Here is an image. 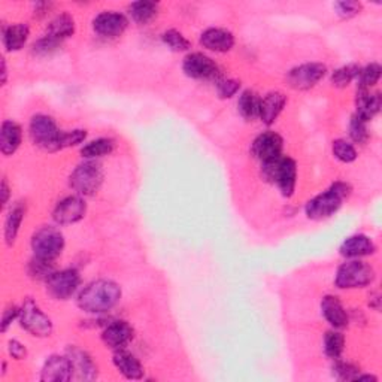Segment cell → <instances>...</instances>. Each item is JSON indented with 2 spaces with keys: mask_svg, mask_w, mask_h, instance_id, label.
Returning a JSON list of instances; mask_svg holds the SVG:
<instances>
[{
  "mask_svg": "<svg viewBox=\"0 0 382 382\" xmlns=\"http://www.w3.org/2000/svg\"><path fill=\"white\" fill-rule=\"evenodd\" d=\"M121 299V288L118 284L100 280L88 284L78 296V306L90 314H103L111 311Z\"/></svg>",
  "mask_w": 382,
  "mask_h": 382,
  "instance_id": "cell-1",
  "label": "cell"
},
{
  "mask_svg": "<svg viewBox=\"0 0 382 382\" xmlns=\"http://www.w3.org/2000/svg\"><path fill=\"white\" fill-rule=\"evenodd\" d=\"M351 194V186L338 181L326 193L315 196L306 205V215L311 220H324L338 213L347 197Z\"/></svg>",
  "mask_w": 382,
  "mask_h": 382,
  "instance_id": "cell-2",
  "label": "cell"
},
{
  "mask_svg": "<svg viewBox=\"0 0 382 382\" xmlns=\"http://www.w3.org/2000/svg\"><path fill=\"white\" fill-rule=\"evenodd\" d=\"M263 177L270 182H276L285 197H292L296 189L297 165L290 157H280L270 163L261 165Z\"/></svg>",
  "mask_w": 382,
  "mask_h": 382,
  "instance_id": "cell-3",
  "label": "cell"
},
{
  "mask_svg": "<svg viewBox=\"0 0 382 382\" xmlns=\"http://www.w3.org/2000/svg\"><path fill=\"white\" fill-rule=\"evenodd\" d=\"M30 136L39 148L49 153L60 150L61 130H59L56 121L48 115L39 114L32 118Z\"/></svg>",
  "mask_w": 382,
  "mask_h": 382,
  "instance_id": "cell-4",
  "label": "cell"
},
{
  "mask_svg": "<svg viewBox=\"0 0 382 382\" xmlns=\"http://www.w3.org/2000/svg\"><path fill=\"white\" fill-rule=\"evenodd\" d=\"M103 169L96 162H85L78 166L71 175V187L81 196L96 194L103 184Z\"/></svg>",
  "mask_w": 382,
  "mask_h": 382,
  "instance_id": "cell-5",
  "label": "cell"
},
{
  "mask_svg": "<svg viewBox=\"0 0 382 382\" xmlns=\"http://www.w3.org/2000/svg\"><path fill=\"white\" fill-rule=\"evenodd\" d=\"M375 280V270L367 263L360 260L347 261L338 269L336 285L339 288H362L372 284Z\"/></svg>",
  "mask_w": 382,
  "mask_h": 382,
  "instance_id": "cell-6",
  "label": "cell"
},
{
  "mask_svg": "<svg viewBox=\"0 0 382 382\" xmlns=\"http://www.w3.org/2000/svg\"><path fill=\"white\" fill-rule=\"evenodd\" d=\"M20 324L28 330L32 336L36 338H47L52 333V321L45 315L41 308H39L36 303L29 299L23 303L20 308Z\"/></svg>",
  "mask_w": 382,
  "mask_h": 382,
  "instance_id": "cell-7",
  "label": "cell"
},
{
  "mask_svg": "<svg viewBox=\"0 0 382 382\" xmlns=\"http://www.w3.org/2000/svg\"><path fill=\"white\" fill-rule=\"evenodd\" d=\"M32 248L35 257L52 261L63 253L64 238L56 227H42L33 236Z\"/></svg>",
  "mask_w": 382,
  "mask_h": 382,
  "instance_id": "cell-8",
  "label": "cell"
},
{
  "mask_svg": "<svg viewBox=\"0 0 382 382\" xmlns=\"http://www.w3.org/2000/svg\"><path fill=\"white\" fill-rule=\"evenodd\" d=\"M327 73V68L321 63H306L292 69L287 75V81L296 90H309L317 85Z\"/></svg>",
  "mask_w": 382,
  "mask_h": 382,
  "instance_id": "cell-9",
  "label": "cell"
},
{
  "mask_svg": "<svg viewBox=\"0 0 382 382\" xmlns=\"http://www.w3.org/2000/svg\"><path fill=\"white\" fill-rule=\"evenodd\" d=\"M282 148L284 141L278 133L265 131V133L258 135L254 139L251 145V153L261 165H266L282 157Z\"/></svg>",
  "mask_w": 382,
  "mask_h": 382,
  "instance_id": "cell-10",
  "label": "cell"
},
{
  "mask_svg": "<svg viewBox=\"0 0 382 382\" xmlns=\"http://www.w3.org/2000/svg\"><path fill=\"white\" fill-rule=\"evenodd\" d=\"M182 69L194 80H217L220 76L218 64L202 52H193L184 59Z\"/></svg>",
  "mask_w": 382,
  "mask_h": 382,
  "instance_id": "cell-11",
  "label": "cell"
},
{
  "mask_svg": "<svg viewBox=\"0 0 382 382\" xmlns=\"http://www.w3.org/2000/svg\"><path fill=\"white\" fill-rule=\"evenodd\" d=\"M80 273H78L75 269H64L60 272L52 273L48 281V292L52 297H56L59 300H66L80 287Z\"/></svg>",
  "mask_w": 382,
  "mask_h": 382,
  "instance_id": "cell-12",
  "label": "cell"
},
{
  "mask_svg": "<svg viewBox=\"0 0 382 382\" xmlns=\"http://www.w3.org/2000/svg\"><path fill=\"white\" fill-rule=\"evenodd\" d=\"M85 213L87 205L81 197L69 196L57 203L52 217H54L56 222L61 224V226H68V224L81 221L85 217Z\"/></svg>",
  "mask_w": 382,
  "mask_h": 382,
  "instance_id": "cell-13",
  "label": "cell"
},
{
  "mask_svg": "<svg viewBox=\"0 0 382 382\" xmlns=\"http://www.w3.org/2000/svg\"><path fill=\"white\" fill-rule=\"evenodd\" d=\"M129 25L127 18L120 12H102L93 21V29L96 33L105 37H118L121 36Z\"/></svg>",
  "mask_w": 382,
  "mask_h": 382,
  "instance_id": "cell-14",
  "label": "cell"
},
{
  "mask_svg": "<svg viewBox=\"0 0 382 382\" xmlns=\"http://www.w3.org/2000/svg\"><path fill=\"white\" fill-rule=\"evenodd\" d=\"M72 376H73L72 363L68 355H66V357H61V355H51L44 364L41 381L66 382V381H71Z\"/></svg>",
  "mask_w": 382,
  "mask_h": 382,
  "instance_id": "cell-15",
  "label": "cell"
},
{
  "mask_svg": "<svg viewBox=\"0 0 382 382\" xmlns=\"http://www.w3.org/2000/svg\"><path fill=\"white\" fill-rule=\"evenodd\" d=\"M105 345L118 351L124 350L131 340H133V328L126 321H115L107 326L102 335Z\"/></svg>",
  "mask_w": 382,
  "mask_h": 382,
  "instance_id": "cell-16",
  "label": "cell"
},
{
  "mask_svg": "<svg viewBox=\"0 0 382 382\" xmlns=\"http://www.w3.org/2000/svg\"><path fill=\"white\" fill-rule=\"evenodd\" d=\"M68 357L72 363V378L93 381L97 376V367L85 351L72 347L68 350Z\"/></svg>",
  "mask_w": 382,
  "mask_h": 382,
  "instance_id": "cell-17",
  "label": "cell"
},
{
  "mask_svg": "<svg viewBox=\"0 0 382 382\" xmlns=\"http://www.w3.org/2000/svg\"><path fill=\"white\" fill-rule=\"evenodd\" d=\"M285 103H287V97L282 93H280V91H272V93L266 95L260 100L258 118L268 126L273 124L276 120H278L280 114L284 111Z\"/></svg>",
  "mask_w": 382,
  "mask_h": 382,
  "instance_id": "cell-18",
  "label": "cell"
},
{
  "mask_svg": "<svg viewBox=\"0 0 382 382\" xmlns=\"http://www.w3.org/2000/svg\"><path fill=\"white\" fill-rule=\"evenodd\" d=\"M201 44L209 51L227 52L234 45V36L226 29L210 28L202 33Z\"/></svg>",
  "mask_w": 382,
  "mask_h": 382,
  "instance_id": "cell-19",
  "label": "cell"
},
{
  "mask_svg": "<svg viewBox=\"0 0 382 382\" xmlns=\"http://www.w3.org/2000/svg\"><path fill=\"white\" fill-rule=\"evenodd\" d=\"M376 251L374 241L366 234H354L340 246V254L348 258H359L371 256Z\"/></svg>",
  "mask_w": 382,
  "mask_h": 382,
  "instance_id": "cell-20",
  "label": "cell"
},
{
  "mask_svg": "<svg viewBox=\"0 0 382 382\" xmlns=\"http://www.w3.org/2000/svg\"><path fill=\"white\" fill-rule=\"evenodd\" d=\"M115 367L127 379H141L143 376V367L133 354L126 350H118L112 359Z\"/></svg>",
  "mask_w": 382,
  "mask_h": 382,
  "instance_id": "cell-21",
  "label": "cell"
},
{
  "mask_svg": "<svg viewBox=\"0 0 382 382\" xmlns=\"http://www.w3.org/2000/svg\"><path fill=\"white\" fill-rule=\"evenodd\" d=\"M355 105H357V114L355 115L360 117L364 121H371L379 112L382 99L379 93H371V90H359Z\"/></svg>",
  "mask_w": 382,
  "mask_h": 382,
  "instance_id": "cell-22",
  "label": "cell"
},
{
  "mask_svg": "<svg viewBox=\"0 0 382 382\" xmlns=\"http://www.w3.org/2000/svg\"><path fill=\"white\" fill-rule=\"evenodd\" d=\"M321 309L326 320L335 328H344L348 326V314L336 296H326L321 302Z\"/></svg>",
  "mask_w": 382,
  "mask_h": 382,
  "instance_id": "cell-23",
  "label": "cell"
},
{
  "mask_svg": "<svg viewBox=\"0 0 382 382\" xmlns=\"http://www.w3.org/2000/svg\"><path fill=\"white\" fill-rule=\"evenodd\" d=\"M21 127L16 121H5L0 130V151L5 155L14 154L21 143Z\"/></svg>",
  "mask_w": 382,
  "mask_h": 382,
  "instance_id": "cell-24",
  "label": "cell"
},
{
  "mask_svg": "<svg viewBox=\"0 0 382 382\" xmlns=\"http://www.w3.org/2000/svg\"><path fill=\"white\" fill-rule=\"evenodd\" d=\"M30 29L28 24H14L4 30V44L8 51H20L28 42Z\"/></svg>",
  "mask_w": 382,
  "mask_h": 382,
  "instance_id": "cell-25",
  "label": "cell"
},
{
  "mask_svg": "<svg viewBox=\"0 0 382 382\" xmlns=\"http://www.w3.org/2000/svg\"><path fill=\"white\" fill-rule=\"evenodd\" d=\"M73 33H75V21L68 14L57 16L48 24L47 29V36L56 39L59 42H63L64 39L71 37Z\"/></svg>",
  "mask_w": 382,
  "mask_h": 382,
  "instance_id": "cell-26",
  "label": "cell"
},
{
  "mask_svg": "<svg viewBox=\"0 0 382 382\" xmlns=\"http://www.w3.org/2000/svg\"><path fill=\"white\" fill-rule=\"evenodd\" d=\"M24 214H25V208L21 203L16 205L11 209V213L5 222V239L8 245H12L16 242L17 234L20 232V226L24 220Z\"/></svg>",
  "mask_w": 382,
  "mask_h": 382,
  "instance_id": "cell-27",
  "label": "cell"
},
{
  "mask_svg": "<svg viewBox=\"0 0 382 382\" xmlns=\"http://www.w3.org/2000/svg\"><path fill=\"white\" fill-rule=\"evenodd\" d=\"M130 17L138 24H147L155 18L157 12H159V4L155 2H135L131 4L130 8Z\"/></svg>",
  "mask_w": 382,
  "mask_h": 382,
  "instance_id": "cell-28",
  "label": "cell"
},
{
  "mask_svg": "<svg viewBox=\"0 0 382 382\" xmlns=\"http://www.w3.org/2000/svg\"><path fill=\"white\" fill-rule=\"evenodd\" d=\"M260 100L261 99L258 97V95H256L251 90L244 91V93L239 96L238 109L245 120H254V118L258 117Z\"/></svg>",
  "mask_w": 382,
  "mask_h": 382,
  "instance_id": "cell-29",
  "label": "cell"
},
{
  "mask_svg": "<svg viewBox=\"0 0 382 382\" xmlns=\"http://www.w3.org/2000/svg\"><path fill=\"white\" fill-rule=\"evenodd\" d=\"M112 151H114V142L107 138H100L87 143L81 150V155L84 157V159L93 160V159H99V157L109 155Z\"/></svg>",
  "mask_w": 382,
  "mask_h": 382,
  "instance_id": "cell-30",
  "label": "cell"
},
{
  "mask_svg": "<svg viewBox=\"0 0 382 382\" xmlns=\"http://www.w3.org/2000/svg\"><path fill=\"white\" fill-rule=\"evenodd\" d=\"M345 348V338L340 332L330 330L326 333L324 338V351L327 357L330 359H339Z\"/></svg>",
  "mask_w": 382,
  "mask_h": 382,
  "instance_id": "cell-31",
  "label": "cell"
},
{
  "mask_svg": "<svg viewBox=\"0 0 382 382\" xmlns=\"http://www.w3.org/2000/svg\"><path fill=\"white\" fill-rule=\"evenodd\" d=\"M359 73H360V68L357 64L342 66V68L336 69L332 73V84L338 88H345L359 76Z\"/></svg>",
  "mask_w": 382,
  "mask_h": 382,
  "instance_id": "cell-32",
  "label": "cell"
},
{
  "mask_svg": "<svg viewBox=\"0 0 382 382\" xmlns=\"http://www.w3.org/2000/svg\"><path fill=\"white\" fill-rule=\"evenodd\" d=\"M382 73V68L378 63H372L366 66L364 69H360L359 73V90H371L374 85L378 84Z\"/></svg>",
  "mask_w": 382,
  "mask_h": 382,
  "instance_id": "cell-33",
  "label": "cell"
},
{
  "mask_svg": "<svg viewBox=\"0 0 382 382\" xmlns=\"http://www.w3.org/2000/svg\"><path fill=\"white\" fill-rule=\"evenodd\" d=\"M333 154L338 160L342 163H352L355 159H357V151L352 147L350 142L345 139H336L333 142Z\"/></svg>",
  "mask_w": 382,
  "mask_h": 382,
  "instance_id": "cell-34",
  "label": "cell"
},
{
  "mask_svg": "<svg viewBox=\"0 0 382 382\" xmlns=\"http://www.w3.org/2000/svg\"><path fill=\"white\" fill-rule=\"evenodd\" d=\"M163 42L174 51H187L190 49V41L178 30H167L163 33Z\"/></svg>",
  "mask_w": 382,
  "mask_h": 382,
  "instance_id": "cell-35",
  "label": "cell"
},
{
  "mask_svg": "<svg viewBox=\"0 0 382 382\" xmlns=\"http://www.w3.org/2000/svg\"><path fill=\"white\" fill-rule=\"evenodd\" d=\"M29 272L32 276H35V278H37V280H47L48 281V278L56 272V269H54V265H52V261L35 257L30 263Z\"/></svg>",
  "mask_w": 382,
  "mask_h": 382,
  "instance_id": "cell-36",
  "label": "cell"
},
{
  "mask_svg": "<svg viewBox=\"0 0 382 382\" xmlns=\"http://www.w3.org/2000/svg\"><path fill=\"white\" fill-rule=\"evenodd\" d=\"M367 121L362 120L360 117L354 115L351 118V123H350V135L352 138L354 142L357 143H364L369 138V131H367V127H366Z\"/></svg>",
  "mask_w": 382,
  "mask_h": 382,
  "instance_id": "cell-37",
  "label": "cell"
},
{
  "mask_svg": "<svg viewBox=\"0 0 382 382\" xmlns=\"http://www.w3.org/2000/svg\"><path fill=\"white\" fill-rule=\"evenodd\" d=\"M333 371H335L336 378L340 381H357V378L360 375L359 367H355L351 363H344V362L336 363Z\"/></svg>",
  "mask_w": 382,
  "mask_h": 382,
  "instance_id": "cell-38",
  "label": "cell"
},
{
  "mask_svg": "<svg viewBox=\"0 0 382 382\" xmlns=\"http://www.w3.org/2000/svg\"><path fill=\"white\" fill-rule=\"evenodd\" d=\"M87 138V131L85 130H72V131H61V138H60V150L63 148H69L75 147V145L84 142Z\"/></svg>",
  "mask_w": 382,
  "mask_h": 382,
  "instance_id": "cell-39",
  "label": "cell"
},
{
  "mask_svg": "<svg viewBox=\"0 0 382 382\" xmlns=\"http://www.w3.org/2000/svg\"><path fill=\"white\" fill-rule=\"evenodd\" d=\"M60 45H61V42H59V41H56V39H52L45 35L33 45V52L39 56H48V54H52L54 51H57Z\"/></svg>",
  "mask_w": 382,
  "mask_h": 382,
  "instance_id": "cell-40",
  "label": "cell"
},
{
  "mask_svg": "<svg viewBox=\"0 0 382 382\" xmlns=\"http://www.w3.org/2000/svg\"><path fill=\"white\" fill-rule=\"evenodd\" d=\"M217 88H218V95L222 99H230L239 91L241 83L236 80H222V81H218Z\"/></svg>",
  "mask_w": 382,
  "mask_h": 382,
  "instance_id": "cell-41",
  "label": "cell"
},
{
  "mask_svg": "<svg viewBox=\"0 0 382 382\" xmlns=\"http://www.w3.org/2000/svg\"><path fill=\"white\" fill-rule=\"evenodd\" d=\"M335 8L340 17L351 18V17L359 14L360 9H362V5L359 2H338L335 5Z\"/></svg>",
  "mask_w": 382,
  "mask_h": 382,
  "instance_id": "cell-42",
  "label": "cell"
},
{
  "mask_svg": "<svg viewBox=\"0 0 382 382\" xmlns=\"http://www.w3.org/2000/svg\"><path fill=\"white\" fill-rule=\"evenodd\" d=\"M20 317V308L16 305H9L5 312H4V318H2V332L5 333L8 330V327L12 324L16 318Z\"/></svg>",
  "mask_w": 382,
  "mask_h": 382,
  "instance_id": "cell-43",
  "label": "cell"
},
{
  "mask_svg": "<svg viewBox=\"0 0 382 382\" xmlns=\"http://www.w3.org/2000/svg\"><path fill=\"white\" fill-rule=\"evenodd\" d=\"M9 354L12 355V357L17 359V360H21L25 357V347L23 344H20L18 340H11L9 342Z\"/></svg>",
  "mask_w": 382,
  "mask_h": 382,
  "instance_id": "cell-44",
  "label": "cell"
},
{
  "mask_svg": "<svg viewBox=\"0 0 382 382\" xmlns=\"http://www.w3.org/2000/svg\"><path fill=\"white\" fill-rule=\"evenodd\" d=\"M0 190H2V191H0V193H2V205L5 206L8 203V201H9V187H8V182L5 179L2 181V189H0Z\"/></svg>",
  "mask_w": 382,
  "mask_h": 382,
  "instance_id": "cell-45",
  "label": "cell"
},
{
  "mask_svg": "<svg viewBox=\"0 0 382 382\" xmlns=\"http://www.w3.org/2000/svg\"><path fill=\"white\" fill-rule=\"evenodd\" d=\"M6 63H5V60H2V84H5L6 83Z\"/></svg>",
  "mask_w": 382,
  "mask_h": 382,
  "instance_id": "cell-46",
  "label": "cell"
}]
</instances>
